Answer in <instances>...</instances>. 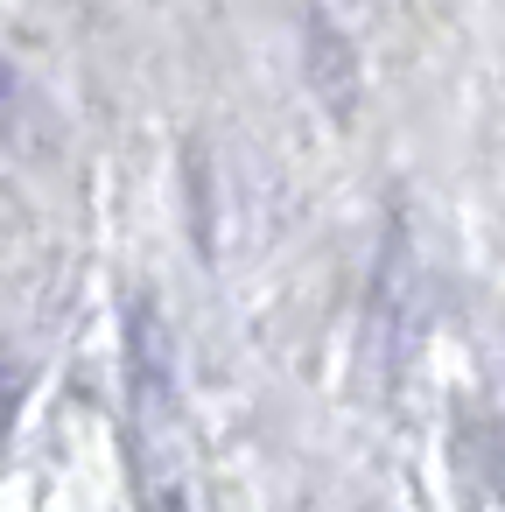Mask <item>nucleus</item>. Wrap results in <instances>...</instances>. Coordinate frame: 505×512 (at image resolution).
I'll use <instances>...</instances> for the list:
<instances>
[{
	"mask_svg": "<svg viewBox=\"0 0 505 512\" xmlns=\"http://www.w3.org/2000/svg\"><path fill=\"white\" fill-rule=\"evenodd\" d=\"M428 316V267H421V246L407 225L386 232L379 246V281H372V330H379V351H407V337L421 330Z\"/></svg>",
	"mask_w": 505,
	"mask_h": 512,
	"instance_id": "1",
	"label": "nucleus"
},
{
	"mask_svg": "<svg viewBox=\"0 0 505 512\" xmlns=\"http://www.w3.org/2000/svg\"><path fill=\"white\" fill-rule=\"evenodd\" d=\"M0 148L22 155V162L50 155V99L22 78L15 57H0Z\"/></svg>",
	"mask_w": 505,
	"mask_h": 512,
	"instance_id": "2",
	"label": "nucleus"
},
{
	"mask_svg": "<svg viewBox=\"0 0 505 512\" xmlns=\"http://www.w3.org/2000/svg\"><path fill=\"white\" fill-rule=\"evenodd\" d=\"M309 78H316L330 120H351V113H358V64H351V43H344V29L323 22V15H309Z\"/></svg>",
	"mask_w": 505,
	"mask_h": 512,
	"instance_id": "3",
	"label": "nucleus"
}]
</instances>
